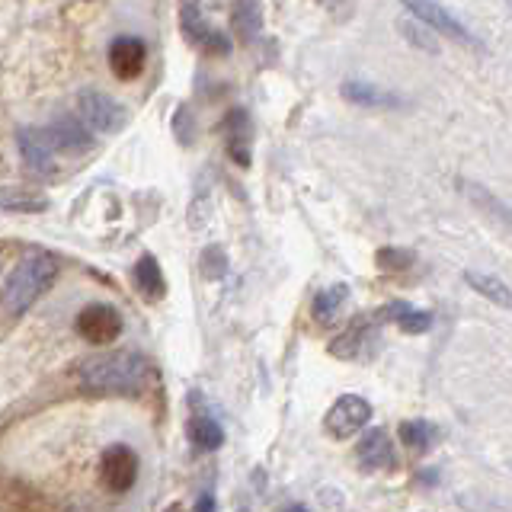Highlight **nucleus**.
<instances>
[{
	"mask_svg": "<svg viewBox=\"0 0 512 512\" xmlns=\"http://www.w3.org/2000/svg\"><path fill=\"white\" fill-rule=\"evenodd\" d=\"M77 381L87 394L132 397L151 381V362L135 349H103L77 365Z\"/></svg>",
	"mask_w": 512,
	"mask_h": 512,
	"instance_id": "f257e3e1",
	"label": "nucleus"
},
{
	"mask_svg": "<svg viewBox=\"0 0 512 512\" xmlns=\"http://www.w3.org/2000/svg\"><path fill=\"white\" fill-rule=\"evenodd\" d=\"M55 279H58V263L52 253L45 250L23 253L4 282V292H0V311L7 317H23L55 285Z\"/></svg>",
	"mask_w": 512,
	"mask_h": 512,
	"instance_id": "f03ea898",
	"label": "nucleus"
},
{
	"mask_svg": "<svg viewBox=\"0 0 512 512\" xmlns=\"http://www.w3.org/2000/svg\"><path fill=\"white\" fill-rule=\"evenodd\" d=\"M77 116L96 135H116L128 122V109L103 90H84L77 96Z\"/></svg>",
	"mask_w": 512,
	"mask_h": 512,
	"instance_id": "7ed1b4c3",
	"label": "nucleus"
},
{
	"mask_svg": "<svg viewBox=\"0 0 512 512\" xmlns=\"http://www.w3.org/2000/svg\"><path fill=\"white\" fill-rule=\"evenodd\" d=\"M404 7H407L426 29L436 32V36H445V39H452V42L480 48V42H477L474 32H471L468 26H464V23L458 20V16L448 13V10L439 4V0H404Z\"/></svg>",
	"mask_w": 512,
	"mask_h": 512,
	"instance_id": "20e7f679",
	"label": "nucleus"
},
{
	"mask_svg": "<svg viewBox=\"0 0 512 512\" xmlns=\"http://www.w3.org/2000/svg\"><path fill=\"white\" fill-rule=\"evenodd\" d=\"M74 327L90 346H109L122 336V314L106 301H93L74 317Z\"/></svg>",
	"mask_w": 512,
	"mask_h": 512,
	"instance_id": "39448f33",
	"label": "nucleus"
},
{
	"mask_svg": "<svg viewBox=\"0 0 512 512\" xmlns=\"http://www.w3.org/2000/svg\"><path fill=\"white\" fill-rule=\"evenodd\" d=\"M372 420V404L359 394H343L336 397V404L324 413V429L333 439H349L362 432Z\"/></svg>",
	"mask_w": 512,
	"mask_h": 512,
	"instance_id": "423d86ee",
	"label": "nucleus"
},
{
	"mask_svg": "<svg viewBox=\"0 0 512 512\" xmlns=\"http://www.w3.org/2000/svg\"><path fill=\"white\" fill-rule=\"evenodd\" d=\"M100 477L106 490L112 493H128L138 480V455L128 445H109L100 458Z\"/></svg>",
	"mask_w": 512,
	"mask_h": 512,
	"instance_id": "0eeeda50",
	"label": "nucleus"
},
{
	"mask_svg": "<svg viewBox=\"0 0 512 512\" xmlns=\"http://www.w3.org/2000/svg\"><path fill=\"white\" fill-rule=\"evenodd\" d=\"M180 26L186 32V39L192 45H199L202 52H208V55H224L231 48V42L224 39L218 29H212V26L205 23V16H202L196 0H183V7H180Z\"/></svg>",
	"mask_w": 512,
	"mask_h": 512,
	"instance_id": "6e6552de",
	"label": "nucleus"
},
{
	"mask_svg": "<svg viewBox=\"0 0 512 512\" xmlns=\"http://www.w3.org/2000/svg\"><path fill=\"white\" fill-rule=\"evenodd\" d=\"M42 132H45L48 144H52V151L87 154L96 144L93 132L77 116H58V119H52V125L42 128Z\"/></svg>",
	"mask_w": 512,
	"mask_h": 512,
	"instance_id": "1a4fd4ad",
	"label": "nucleus"
},
{
	"mask_svg": "<svg viewBox=\"0 0 512 512\" xmlns=\"http://www.w3.org/2000/svg\"><path fill=\"white\" fill-rule=\"evenodd\" d=\"M16 148H20V157L29 173H36V176L55 173V151L42 128H20V132H16Z\"/></svg>",
	"mask_w": 512,
	"mask_h": 512,
	"instance_id": "9d476101",
	"label": "nucleus"
},
{
	"mask_svg": "<svg viewBox=\"0 0 512 512\" xmlns=\"http://www.w3.org/2000/svg\"><path fill=\"white\" fill-rule=\"evenodd\" d=\"M144 61H148V48L141 39L132 36H119L109 45V68L119 80H132L144 71Z\"/></svg>",
	"mask_w": 512,
	"mask_h": 512,
	"instance_id": "9b49d317",
	"label": "nucleus"
},
{
	"mask_svg": "<svg viewBox=\"0 0 512 512\" xmlns=\"http://www.w3.org/2000/svg\"><path fill=\"white\" fill-rule=\"evenodd\" d=\"M356 458L365 471H388L394 468V445H391V436L384 429H372L365 432L359 448H356Z\"/></svg>",
	"mask_w": 512,
	"mask_h": 512,
	"instance_id": "f8f14e48",
	"label": "nucleus"
},
{
	"mask_svg": "<svg viewBox=\"0 0 512 512\" xmlns=\"http://www.w3.org/2000/svg\"><path fill=\"white\" fill-rule=\"evenodd\" d=\"M372 343H375V327L368 324V320H352V324L330 343V352L340 359H359Z\"/></svg>",
	"mask_w": 512,
	"mask_h": 512,
	"instance_id": "ddd939ff",
	"label": "nucleus"
},
{
	"mask_svg": "<svg viewBox=\"0 0 512 512\" xmlns=\"http://www.w3.org/2000/svg\"><path fill=\"white\" fill-rule=\"evenodd\" d=\"M343 96L349 103L365 106V109H375V106H404V96L388 93L375 84H365V80H346L343 84Z\"/></svg>",
	"mask_w": 512,
	"mask_h": 512,
	"instance_id": "4468645a",
	"label": "nucleus"
},
{
	"mask_svg": "<svg viewBox=\"0 0 512 512\" xmlns=\"http://www.w3.org/2000/svg\"><path fill=\"white\" fill-rule=\"evenodd\" d=\"M228 154L237 167H250V116L244 109H231L228 116Z\"/></svg>",
	"mask_w": 512,
	"mask_h": 512,
	"instance_id": "2eb2a0df",
	"label": "nucleus"
},
{
	"mask_svg": "<svg viewBox=\"0 0 512 512\" xmlns=\"http://www.w3.org/2000/svg\"><path fill=\"white\" fill-rule=\"evenodd\" d=\"M186 436H189L192 445L202 448V452H215V448L224 445V429L218 426L215 416H208V413H192L189 416Z\"/></svg>",
	"mask_w": 512,
	"mask_h": 512,
	"instance_id": "dca6fc26",
	"label": "nucleus"
},
{
	"mask_svg": "<svg viewBox=\"0 0 512 512\" xmlns=\"http://www.w3.org/2000/svg\"><path fill=\"white\" fill-rule=\"evenodd\" d=\"M132 276H135L138 292H141L144 298H148V301L164 298V292H167V282H164V272H160V263L154 260L151 253H144L141 260L135 263Z\"/></svg>",
	"mask_w": 512,
	"mask_h": 512,
	"instance_id": "f3484780",
	"label": "nucleus"
},
{
	"mask_svg": "<svg viewBox=\"0 0 512 512\" xmlns=\"http://www.w3.org/2000/svg\"><path fill=\"white\" fill-rule=\"evenodd\" d=\"M381 317L391 320V324H397L404 333H426L432 327V314L429 311L410 308V304H404V301L388 304V308L381 311Z\"/></svg>",
	"mask_w": 512,
	"mask_h": 512,
	"instance_id": "a211bd4d",
	"label": "nucleus"
},
{
	"mask_svg": "<svg viewBox=\"0 0 512 512\" xmlns=\"http://www.w3.org/2000/svg\"><path fill=\"white\" fill-rule=\"evenodd\" d=\"M346 298H349V285H343V282H336V285L324 288V292H317V298H314L317 324H333V320L340 317Z\"/></svg>",
	"mask_w": 512,
	"mask_h": 512,
	"instance_id": "6ab92c4d",
	"label": "nucleus"
},
{
	"mask_svg": "<svg viewBox=\"0 0 512 512\" xmlns=\"http://www.w3.org/2000/svg\"><path fill=\"white\" fill-rule=\"evenodd\" d=\"M464 282H468L477 295H484V298H490L493 304H500V308H509V304H512L509 285H506L503 279L487 276V272H474V269H468V272H464Z\"/></svg>",
	"mask_w": 512,
	"mask_h": 512,
	"instance_id": "aec40b11",
	"label": "nucleus"
},
{
	"mask_svg": "<svg viewBox=\"0 0 512 512\" xmlns=\"http://www.w3.org/2000/svg\"><path fill=\"white\" fill-rule=\"evenodd\" d=\"M400 442L413 452H429L439 442V426H432L429 420H407L400 423Z\"/></svg>",
	"mask_w": 512,
	"mask_h": 512,
	"instance_id": "412c9836",
	"label": "nucleus"
},
{
	"mask_svg": "<svg viewBox=\"0 0 512 512\" xmlns=\"http://www.w3.org/2000/svg\"><path fill=\"white\" fill-rule=\"evenodd\" d=\"M0 208H4V212H16V215H36V212H45L48 199L32 196V192H7V196H0Z\"/></svg>",
	"mask_w": 512,
	"mask_h": 512,
	"instance_id": "4be33fe9",
	"label": "nucleus"
},
{
	"mask_svg": "<svg viewBox=\"0 0 512 512\" xmlns=\"http://www.w3.org/2000/svg\"><path fill=\"white\" fill-rule=\"evenodd\" d=\"M234 26H237V32L244 39H256V32H260V26H263L256 0H237V7H234Z\"/></svg>",
	"mask_w": 512,
	"mask_h": 512,
	"instance_id": "5701e85b",
	"label": "nucleus"
},
{
	"mask_svg": "<svg viewBox=\"0 0 512 512\" xmlns=\"http://www.w3.org/2000/svg\"><path fill=\"white\" fill-rule=\"evenodd\" d=\"M400 26V32H404V39L407 42H413L416 48H423V52H436V39H432V36H436V32H426V26L423 23H410V20H400L397 23Z\"/></svg>",
	"mask_w": 512,
	"mask_h": 512,
	"instance_id": "b1692460",
	"label": "nucleus"
},
{
	"mask_svg": "<svg viewBox=\"0 0 512 512\" xmlns=\"http://www.w3.org/2000/svg\"><path fill=\"white\" fill-rule=\"evenodd\" d=\"M375 263L381 269H391V272H400V269H407L413 263V253L410 250H400V247H381L375 253Z\"/></svg>",
	"mask_w": 512,
	"mask_h": 512,
	"instance_id": "393cba45",
	"label": "nucleus"
},
{
	"mask_svg": "<svg viewBox=\"0 0 512 512\" xmlns=\"http://www.w3.org/2000/svg\"><path fill=\"white\" fill-rule=\"evenodd\" d=\"M461 189L468 192V196H471L474 202H480V205H484L490 215H496V218H500V221H506V218H509V215H506V205H503L500 199H493L487 189H480L477 183H461Z\"/></svg>",
	"mask_w": 512,
	"mask_h": 512,
	"instance_id": "a878e982",
	"label": "nucleus"
},
{
	"mask_svg": "<svg viewBox=\"0 0 512 512\" xmlns=\"http://www.w3.org/2000/svg\"><path fill=\"white\" fill-rule=\"evenodd\" d=\"M208 218H212V192L199 189V196L189 205V224L192 228H205Z\"/></svg>",
	"mask_w": 512,
	"mask_h": 512,
	"instance_id": "bb28decb",
	"label": "nucleus"
},
{
	"mask_svg": "<svg viewBox=\"0 0 512 512\" xmlns=\"http://www.w3.org/2000/svg\"><path fill=\"white\" fill-rule=\"evenodd\" d=\"M202 272H205V279H221L224 272H228V256H224L221 247H208L202 253Z\"/></svg>",
	"mask_w": 512,
	"mask_h": 512,
	"instance_id": "cd10ccee",
	"label": "nucleus"
},
{
	"mask_svg": "<svg viewBox=\"0 0 512 512\" xmlns=\"http://www.w3.org/2000/svg\"><path fill=\"white\" fill-rule=\"evenodd\" d=\"M173 128H176V138H180L183 144H192V112H189V109H180V112H176Z\"/></svg>",
	"mask_w": 512,
	"mask_h": 512,
	"instance_id": "c85d7f7f",
	"label": "nucleus"
},
{
	"mask_svg": "<svg viewBox=\"0 0 512 512\" xmlns=\"http://www.w3.org/2000/svg\"><path fill=\"white\" fill-rule=\"evenodd\" d=\"M199 512H215V496H212V493H202V500H199Z\"/></svg>",
	"mask_w": 512,
	"mask_h": 512,
	"instance_id": "c756f323",
	"label": "nucleus"
},
{
	"mask_svg": "<svg viewBox=\"0 0 512 512\" xmlns=\"http://www.w3.org/2000/svg\"><path fill=\"white\" fill-rule=\"evenodd\" d=\"M164 512H183V506H180V503H173V506H167Z\"/></svg>",
	"mask_w": 512,
	"mask_h": 512,
	"instance_id": "7c9ffc66",
	"label": "nucleus"
},
{
	"mask_svg": "<svg viewBox=\"0 0 512 512\" xmlns=\"http://www.w3.org/2000/svg\"><path fill=\"white\" fill-rule=\"evenodd\" d=\"M0 266H4V256H0Z\"/></svg>",
	"mask_w": 512,
	"mask_h": 512,
	"instance_id": "2f4dec72",
	"label": "nucleus"
}]
</instances>
